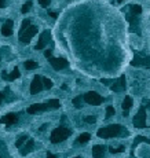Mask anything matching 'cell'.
<instances>
[{
	"mask_svg": "<svg viewBox=\"0 0 150 158\" xmlns=\"http://www.w3.org/2000/svg\"><path fill=\"white\" fill-rule=\"evenodd\" d=\"M61 107V102L58 99H50L44 103H35L32 106L28 107V113L29 114H36V113H40V111H46V110H55V109H59Z\"/></svg>",
	"mask_w": 150,
	"mask_h": 158,
	"instance_id": "6da1fadb",
	"label": "cell"
},
{
	"mask_svg": "<svg viewBox=\"0 0 150 158\" xmlns=\"http://www.w3.org/2000/svg\"><path fill=\"white\" fill-rule=\"evenodd\" d=\"M121 132H123V126H121L120 124H112V125L99 128L96 133H98L99 138L109 139V138H114V136L121 135Z\"/></svg>",
	"mask_w": 150,
	"mask_h": 158,
	"instance_id": "7a4b0ae2",
	"label": "cell"
},
{
	"mask_svg": "<svg viewBox=\"0 0 150 158\" xmlns=\"http://www.w3.org/2000/svg\"><path fill=\"white\" fill-rule=\"evenodd\" d=\"M70 133H72V131H70L69 128L62 126V125L58 126V128H55L51 132V136H50V139H51V143L57 144V143H59V142H63L65 139H68L69 136H70Z\"/></svg>",
	"mask_w": 150,
	"mask_h": 158,
	"instance_id": "3957f363",
	"label": "cell"
},
{
	"mask_svg": "<svg viewBox=\"0 0 150 158\" xmlns=\"http://www.w3.org/2000/svg\"><path fill=\"white\" fill-rule=\"evenodd\" d=\"M132 66H143V68H150V56L143 52H136L134 58L131 61Z\"/></svg>",
	"mask_w": 150,
	"mask_h": 158,
	"instance_id": "277c9868",
	"label": "cell"
},
{
	"mask_svg": "<svg viewBox=\"0 0 150 158\" xmlns=\"http://www.w3.org/2000/svg\"><path fill=\"white\" fill-rule=\"evenodd\" d=\"M83 99H84L88 105H92V106H98V105L103 103L105 98H102L101 95H99L98 92H95V91H90V92H87V94L83 96Z\"/></svg>",
	"mask_w": 150,
	"mask_h": 158,
	"instance_id": "5b68a950",
	"label": "cell"
},
{
	"mask_svg": "<svg viewBox=\"0 0 150 158\" xmlns=\"http://www.w3.org/2000/svg\"><path fill=\"white\" fill-rule=\"evenodd\" d=\"M37 33V26L30 25L29 28H26L23 32H20V41L23 44H29L32 37Z\"/></svg>",
	"mask_w": 150,
	"mask_h": 158,
	"instance_id": "8992f818",
	"label": "cell"
},
{
	"mask_svg": "<svg viewBox=\"0 0 150 158\" xmlns=\"http://www.w3.org/2000/svg\"><path fill=\"white\" fill-rule=\"evenodd\" d=\"M134 125L135 128L143 129L146 128V107L142 106L138 111V114L134 117Z\"/></svg>",
	"mask_w": 150,
	"mask_h": 158,
	"instance_id": "52a82bcc",
	"label": "cell"
},
{
	"mask_svg": "<svg viewBox=\"0 0 150 158\" xmlns=\"http://www.w3.org/2000/svg\"><path fill=\"white\" fill-rule=\"evenodd\" d=\"M48 61L55 70H62V69H65L69 66V62L66 61L65 58H52L51 56V58H48Z\"/></svg>",
	"mask_w": 150,
	"mask_h": 158,
	"instance_id": "ba28073f",
	"label": "cell"
},
{
	"mask_svg": "<svg viewBox=\"0 0 150 158\" xmlns=\"http://www.w3.org/2000/svg\"><path fill=\"white\" fill-rule=\"evenodd\" d=\"M112 91H114V92H121V91L125 90V76L123 74V76H120V77L117 78V80H112V85H110Z\"/></svg>",
	"mask_w": 150,
	"mask_h": 158,
	"instance_id": "9c48e42d",
	"label": "cell"
},
{
	"mask_svg": "<svg viewBox=\"0 0 150 158\" xmlns=\"http://www.w3.org/2000/svg\"><path fill=\"white\" fill-rule=\"evenodd\" d=\"M127 20H128V22H130V30H131V32L136 33V35H140L139 20H138V15H135V14H130Z\"/></svg>",
	"mask_w": 150,
	"mask_h": 158,
	"instance_id": "30bf717a",
	"label": "cell"
},
{
	"mask_svg": "<svg viewBox=\"0 0 150 158\" xmlns=\"http://www.w3.org/2000/svg\"><path fill=\"white\" fill-rule=\"evenodd\" d=\"M43 90V81H41V77L40 76H35L32 80V84H30V94L32 95H36L37 92Z\"/></svg>",
	"mask_w": 150,
	"mask_h": 158,
	"instance_id": "8fae6325",
	"label": "cell"
},
{
	"mask_svg": "<svg viewBox=\"0 0 150 158\" xmlns=\"http://www.w3.org/2000/svg\"><path fill=\"white\" fill-rule=\"evenodd\" d=\"M50 37H51L50 32H48V30H44V32H43L41 35H40L39 41H37V44H36V47H35V48H36V50H43L47 44H48Z\"/></svg>",
	"mask_w": 150,
	"mask_h": 158,
	"instance_id": "7c38bea8",
	"label": "cell"
},
{
	"mask_svg": "<svg viewBox=\"0 0 150 158\" xmlns=\"http://www.w3.org/2000/svg\"><path fill=\"white\" fill-rule=\"evenodd\" d=\"M18 114L15 113H8L6 114L4 117H2L0 118V124H6V125H13V124H15L17 121H18Z\"/></svg>",
	"mask_w": 150,
	"mask_h": 158,
	"instance_id": "4fadbf2b",
	"label": "cell"
},
{
	"mask_svg": "<svg viewBox=\"0 0 150 158\" xmlns=\"http://www.w3.org/2000/svg\"><path fill=\"white\" fill-rule=\"evenodd\" d=\"M20 148H21V154L22 155L29 154V153H32L33 150H35V140H33V139H28V142Z\"/></svg>",
	"mask_w": 150,
	"mask_h": 158,
	"instance_id": "5bb4252c",
	"label": "cell"
},
{
	"mask_svg": "<svg viewBox=\"0 0 150 158\" xmlns=\"http://www.w3.org/2000/svg\"><path fill=\"white\" fill-rule=\"evenodd\" d=\"M13 25L14 22L11 20H7L2 26V35L3 36H11L13 35Z\"/></svg>",
	"mask_w": 150,
	"mask_h": 158,
	"instance_id": "9a60e30c",
	"label": "cell"
},
{
	"mask_svg": "<svg viewBox=\"0 0 150 158\" xmlns=\"http://www.w3.org/2000/svg\"><path fill=\"white\" fill-rule=\"evenodd\" d=\"M20 76H21V73H20V70H18V68H14L10 74H7L6 71H3V74H2V77H3L4 80H8V81H14L15 78L20 77Z\"/></svg>",
	"mask_w": 150,
	"mask_h": 158,
	"instance_id": "2e32d148",
	"label": "cell"
},
{
	"mask_svg": "<svg viewBox=\"0 0 150 158\" xmlns=\"http://www.w3.org/2000/svg\"><path fill=\"white\" fill-rule=\"evenodd\" d=\"M106 150V147L102 144H96L92 147V157L94 158H102L103 157V153Z\"/></svg>",
	"mask_w": 150,
	"mask_h": 158,
	"instance_id": "e0dca14e",
	"label": "cell"
},
{
	"mask_svg": "<svg viewBox=\"0 0 150 158\" xmlns=\"http://www.w3.org/2000/svg\"><path fill=\"white\" fill-rule=\"evenodd\" d=\"M121 107H123V110H124V117H127L130 109L132 107V98H131V96H125L124 100H123V105H121Z\"/></svg>",
	"mask_w": 150,
	"mask_h": 158,
	"instance_id": "ac0fdd59",
	"label": "cell"
},
{
	"mask_svg": "<svg viewBox=\"0 0 150 158\" xmlns=\"http://www.w3.org/2000/svg\"><path fill=\"white\" fill-rule=\"evenodd\" d=\"M0 158H8V151H7V146L3 140H0Z\"/></svg>",
	"mask_w": 150,
	"mask_h": 158,
	"instance_id": "d6986e66",
	"label": "cell"
},
{
	"mask_svg": "<svg viewBox=\"0 0 150 158\" xmlns=\"http://www.w3.org/2000/svg\"><path fill=\"white\" fill-rule=\"evenodd\" d=\"M23 66H25L26 70H33V69H36L39 65H37V62L32 61V59H29V61H25L23 62Z\"/></svg>",
	"mask_w": 150,
	"mask_h": 158,
	"instance_id": "ffe728a7",
	"label": "cell"
},
{
	"mask_svg": "<svg viewBox=\"0 0 150 158\" xmlns=\"http://www.w3.org/2000/svg\"><path fill=\"white\" fill-rule=\"evenodd\" d=\"M142 142H143V143H149V144H150V139L145 138V136H136L135 140H134V144H132V148H135L139 143H142Z\"/></svg>",
	"mask_w": 150,
	"mask_h": 158,
	"instance_id": "44dd1931",
	"label": "cell"
},
{
	"mask_svg": "<svg viewBox=\"0 0 150 158\" xmlns=\"http://www.w3.org/2000/svg\"><path fill=\"white\" fill-rule=\"evenodd\" d=\"M142 13V7L139 4H132L130 6V14H135V15H139Z\"/></svg>",
	"mask_w": 150,
	"mask_h": 158,
	"instance_id": "7402d4cb",
	"label": "cell"
},
{
	"mask_svg": "<svg viewBox=\"0 0 150 158\" xmlns=\"http://www.w3.org/2000/svg\"><path fill=\"white\" fill-rule=\"evenodd\" d=\"M28 139H29V138H28V135H22V136H20V139H18V140L15 142V147H18V148L22 147V146L25 144L26 142H28Z\"/></svg>",
	"mask_w": 150,
	"mask_h": 158,
	"instance_id": "603a6c76",
	"label": "cell"
},
{
	"mask_svg": "<svg viewBox=\"0 0 150 158\" xmlns=\"http://www.w3.org/2000/svg\"><path fill=\"white\" fill-rule=\"evenodd\" d=\"M90 139H91V135H90V133H81V135L77 138V142L78 143H87Z\"/></svg>",
	"mask_w": 150,
	"mask_h": 158,
	"instance_id": "cb8c5ba5",
	"label": "cell"
},
{
	"mask_svg": "<svg viewBox=\"0 0 150 158\" xmlns=\"http://www.w3.org/2000/svg\"><path fill=\"white\" fill-rule=\"evenodd\" d=\"M41 81H43V88H47V90L52 88V81L48 80L47 77H41Z\"/></svg>",
	"mask_w": 150,
	"mask_h": 158,
	"instance_id": "d4e9b609",
	"label": "cell"
},
{
	"mask_svg": "<svg viewBox=\"0 0 150 158\" xmlns=\"http://www.w3.org/2000/svg\"><path fill=\"white\" fill-rule=\"evenodd\" d=\"M30 7H32V2H30V0H28V2H26V3H23V6H22V14H26L28 13V11L30 10Z\"/></svg>",
	"mask_w": 150,
	"mask_h": 158,
	"instance_id": "484cf974",
	"label": "cell"
},
{
	"mask_svg": "<svg viewBox=\"0 0 150 158\" xmlns=\"http://www.w3.org/2000/svg\"><path fill=\"white\" fill-rule=\"evenodd\" d=\"M114 113H116V110H114L113 106H108V107H106V118H110V117H113Z\"/></svg>",
	"mask_w": 150,
	"mask_h": 158,
	"instance_id": "4316f807",
	"label": "cell"
},
{
	"mask_svg": "<svg viewBox=\"0 0 150 158\" xmlns=\"http://www.w3.org/2000/svg\"><path fill=\"white\" fill-rule=\"evenodd\" d=\"M125 148H124V146H120V147H117V148H114V147H109V151L112 153V154H117V153H123Z\"/></svg>",
	"mask_w": 150,
	"mask_h": 158,
	"instance_id": "83f0119b",
	"label": "cell"
},
{
	"mask_svg": "<svg viewBox=\"0 0 150 158\" xmlns=\"http://www.w3.org/2000/svg\"><path fill=\"white\" fill-rule=\"evenodd\" d=\"M81 100H83L81 95H80V96H76L75 99H73V105H75L77 109H80V107H81Z\"/></svg>",
	"mask_w": 150,
	"mask_h": 158,
	"instance_id": "f1b7e54d",
	"label": "cell"
},
{
	"mask_svg": "<svg viewBox=\"0 0 150 158\" xmlns=\"http://www.w3.org/2000/svg\"><path fill=\"white\" fill-rule=\"evenodd\" d=\"M84 121L88 124H94L95 121H96V117L95 116H87V117H84Z\"/></svg>",
	"mask_w": 150,
	"mask_h": 158,
	"instance_id": "f546056e",
	"label": "cell"
},
{
	"mask_svg": "<svg viewBox=\"0 0 150 158\" xmlns=\"http://www.w3.org/2000/svg\"><path fill=\"white\" fill-rule=\"evenodd\" d=\"M29 26H30V21L29 20H25L22 22V25H21V30H20V32H23V30H25L26 28H29Z\"/></svg>",
	"mask_w": 150,
	"mask_h": 158,
	"instance_id": "4dcf8cb0",
	"label": "cell"
},
{
	"mask_svg": "<svg viewBox=\"0 0 150 158\" xmlns=\"http://www.w3.org/2000/svg\"><path fill=\"white\" fill-rule=\"evenodd\" d=\"M39 3L41 7H48L50 3H51V0H39Z\"/></svg>",
	"mask_w": 150,
	"mask_h": 158,
	"instance_id": "1f68e13d",
	"label": "cell"
},
{
	"mask_svg": "<svg viewBox=\"0 0 150 158\" xmlns=\"http://www.w3.org/2000/svg\"><path fill=\"white\" fill-rule=\"evenodd\" d=\"M51 55H52L51 50H47V51H44V56H46V58H51Z\"/></svg>",
	"mask_w": 150,
	"mask_h": 158,
	"instance_id": "d6a6232c",
	"label": "cell"
},
{
	"mask_svg": "<svg viewBox=\"0 0 150 158\" xmlns=\"http://www.w3.org/2000/svg\"><path fill=\"white\" fill-rule=\"evenodd\" d=\"M4 96H6V94H4V92H0V105H2V102L4 100Z\"/></svg>",
	"mask_w": 150,
	"mask_h": 158,
	"instance_id": "836d02e7",
	"label": "cell"
},
{
	"mask_svg": "<svg viewBox=\"0 0 150 158\" xmlns=\"http://www.w3.org/2000/svg\"><path fill=\"white\" fill-rule=\"evenodd\" d=\"M48 15L51 17V18H57V17H58V15H57V13H52V11H50Z\"/></svg>",
	"mask_w": 150,
	"mask_h": 158,
	"instance_id": "e575fe53",
	"label": "cell"
},
{
	"mask_svg": "<svg viewBox=\"0 0 150 158\" xmlns=\"http://www.w3.org/2000/svg\"><path fill=\"white\" fill-rule=\"evenodd\" d=\"M47 158H57V155H54V154H52V153H47Z\"/></svg>",
	"mask_w": 150,
	"mask_h": 158,
	"instance_id": "d590c367",
	"label": "cell"
},
{
	"mask_svg": "<svg viewBox=\"0 0 150 158\" xmlns=\"http://www.w3.org/2000/svg\"><path fill=\"white\" fill-rule=\"evenodd\" d=\"M6 7V2L4 0H0V8H4Z\"/></svg>",
	"mask_w": 150,
	"mask_h": 158,
	"instance_id": "8d00e7d4",
	"label": "cell"
},
{
	"mask_svg": "<svg viewBox=\"0 0 150 158\" xmlns=\"http://www.w3.org/2000/svg\"><path fill=\"white\" fill-rule=\"evenodd\" d=\"M47 126H48V125H47V124H44V125H41V128H40V131H44V129H46Z\"/></svg>",
	"mask_w": 150,
	"mask_h": 158,
	"instance_id": "74e56055",
	"label": "cell"
},
{
	"mask_svg": "<svg viewBox=\"0 0 150 158\" xmlns=\"http://www.w3.org/2000/svg\"><path fill=\"white\" fill-rule=\"evenodd\" d=\"M117 2H118V3H123V2H124V0H117Z\"/></svg>",
	"mask_w": 150,
	"mask_h": 158,
	"instance_id": "f35d334b",
	"label": "cell"
},
{
	"mask_svg": "<svg viewBox=\"0 0 150 158\" xmlns=\"http://www.w3.org/2000/svg\"><path fill=\"white\" fill-rule=\"evenodd\" d=\"M75 158H83V157H75Z\"/></svg>",
	"mask_w": 150,
	"mask_h": 158,
	"instance_id": "ab89813d",
	"label": "cell"
}]
</instances>
